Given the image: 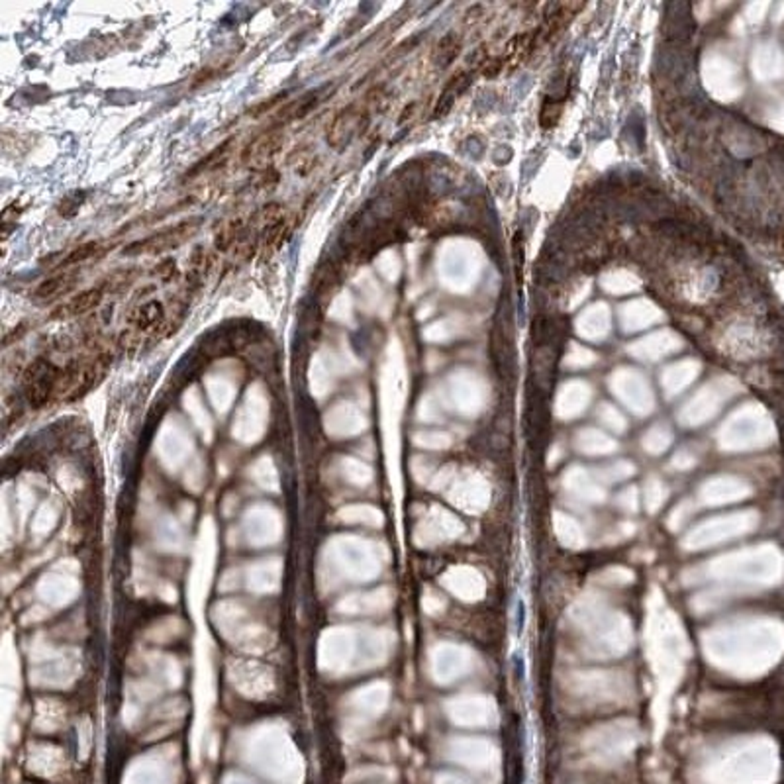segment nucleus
I'll return each mask as SVG.
<instances>
[{
  "instance_id": "obj_1",
  "label": "nucleus",
  "mask_w": 784,
  "mask_h": 784,
  "mask_svg": "<svg viewBox=\"0 0 784 784\" xmlns=\"http://www.w3.org/2000/svg\"><path fill=\"white\" fill-rule=\"evenodd\" d=\"M163 322H165V310L161 302L150 300L137 306L128 318V328L120 337V345L124 349L141 348L145 341L157 336V332L163 328Z\"/></svg>"
},
{
  "instance_id": "obj_2",
  "label": "nucleus",
  "mask_w": 784,
  "mask_h": 784,
  "mask_svg": "<svg viewBox=\"0 0 784 784\" xmlns=\"http://www.w3.org/2000/svg\"><path fill=\"white\" fill-rule=\"evenodd\" d=\"M367 125H369V114L365 108H359V106L341 108L332 118V122L325 130V141L332 150H348L355 141V137L363 136Z\"/></svg>"
},
{
  "instance_id": "obj_3",
  "label": "nucleus",
  "mask_w": 784,
  "mask_h": 784,
  "mask_svg": "<svg viewBox=\"0 0 784 784\" xmlns=\"http://www.w3.org/2000/svg\"><path fill=\"white\" fill-rule=\"evenodd\" d=\"M199 230V220H187L181 224L165 228L161 232L145 237L141 241H134L124 249L125 255H161L171 249L179 248Z\"/></svg>"
},
{
  "instance_id": "obj_4",
  "label": "nucleus",
  "mask_w": 784,
  "mask_h": 784,
  "mask_svg": "<svg viewBox=\"0 0 784 784\" xmlns=\"http://www.w3.org/2000/svg\"><path fill=\"white\" fill-rule=\"evenodd\" d=\"M59 373L61 369H57L53 363L41 357L28 365L24 373V390L30 404L41 406L51 394H55Z\"/></svg>"
},
{
  "instance_id": "obj_5",
  "label": "nucleus",
  "mask_w": 784,
  "mask_h": 784,
  "mask_svg": "<svg viewBox=\"0 0 784 784\" xmlns=\"http://www.w3.org/2000/svg\"><path fill=\"white\" fill-rule=\"evenodd\" d=\"M283 145H285V134L281 130H269L255 139H251L239 153V159L248 169L269 171L271 163L279 155V151L283 150Z\"/></svg>"
},
{
  "instance_id": "obj_6",
  "label": "nucleus",
  "mask_w": 784,
  "mask_h": 784,
  "mask_svg": "<svg viewBox=\"0 0 784 784\" xmlns=\"http://www.w3.org/2000/svg\"><path fill=\"white\" fill-rule=\"evenodd\" d=\"M102 363L104 359H92V361H75L71 363L67 369H63L55 385V394L67 399V396H77L83 390L94 383V379L102 373Z\"/></svg>"
},
{
  "instance_id": "obj_7",
  "label": "nucleus",
  "mask_w": 784,
  "mask_h": 784,
  "mask_svg": "<svg viewBox=\"0 0 784 784\" xmlns=\"http://www.w3.org/2000/svg\"><path fill=\"white\" fill-rule=\"evenodd\" d=\"M102 302V290L100 288H88L75 294L73 299L65 300L61 306H57L53 310L55 320H71V318H79V316H85L90 310H94Z\"/></svg>"
},
{
  "instance_id": "obj_8",
  "label": "nucleus",
  "mask_w": 784,
  "mask_h": 784,
  "mask_svg": "<svg viewBox=\"0 0 784 784\" xmlns=\"http://www.w3.org/2000/svg\"><path fill=\"white\" fill-rule=\"evenodd\" d=\"M77 274L71 273H61L51 277L48 281H43L36 290H34V300L39 304H48L53 300H59L63 296H67L73 288H75Z\"/></svg>"
},
{
  "instance_id": "obj_9",
  "label": "nucleus",
  "mask_w": 784,
  "mask_h": 784,
  "mask_svg": "<svg viewBox=\"0 0 784 784\" xmlns=\"http://www.w3.org/2000/svg\"><path fill=\"white\" fill-rule=\"evenodd\" d=\"M104 253V248L100 245V243H97V241H90V243H85V245H79V248L71 249L65 257L61 259V263L59 265H65V267H69V265H81V263H87L90 261V259H97V257H100Z\"/></svg>"
},
{
  "instance_id": "obj_10",
  "label": "nucleus",
  "mask_w": 784,
  "mask_h": 784,
  "mask_svg": "<svg viewBox=\"0 0 784 784\" xmlns=\"http://www.w3.org/2000/svg\"><path fill=\"white\" fill-rule=\"evenodd\" d=\"M459 53V39L455 38V34H448L445 38L437 43L436 51H434V63L436 67H448L449 63L453 61Z\"/></svg>"
},
{
  "instance_id": "obj_11",
  "label": "nucleus",
  "mask_w": 784,
  "mask_h": 784,
  "mask_svg": "<svg viewBox=\"0 0 784 784\" xmlns=\"http://www.w3.org/2000/svg\"><path fill=\"white\" fill-rule=\"evenodd\" d=\"M314 106H316V99H312V97L296 100V102L288 104L285 108H279V120H281V122L299 120V118H302V116H306V114L310 112Z\"/></svg>"
}]
</instances>
